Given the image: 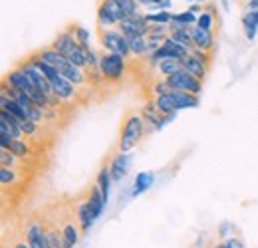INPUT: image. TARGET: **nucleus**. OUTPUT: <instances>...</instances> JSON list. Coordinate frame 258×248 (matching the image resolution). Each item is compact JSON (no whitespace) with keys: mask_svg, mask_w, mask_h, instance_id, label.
<instances>
[{"mask_svg":"<svg viewBox=\"0 0 258 248\" xmlns=\"http://www.w3.org/2000/svg\"><path fill=\"white\" fill-rule=\"evenodd\" d=\"M143 115L139 113H127L125 115V121H123V129H121V137H119V153H129L137 143L139 139L143 137Z\"/></svg>","mask_w":258,"mask_h":248,"instance_id":"obj_1","label":"nucleus"},{"mask_svg":"<svg viewBox=\"0 0 258 248\" xmlns=\"http://www.w3.org/2000/svg\"><path fill=\"white\" fill-rule=\"evenodd\" d=\"M99 72L105 82H119L125 76V58L121 54L103 52L99 56Z\"/></svg>","mask_w":258,"mask_h":248,"instance_id":"obj_2","label":"nucleus"},{"mask_svg":"<svg viewBox=\"0 0 258 248\" xmlns=\"http://www.w3.org/2000/svg\"><path fill=\"white\" fill-rule=\"evenodd\" d=\"M187 54H189L187 48H183L181 44H177L173 38L167 36L165 42L151 54L149 62L153 64V66H159V62H163V60H183Z\"/></svg>","mask_w":258,"mask_h":248,"instance_id":"obj_3","label":"nucleus"},{"mask_svg":"<svg viewBox=\"0 0 258 248\" xmlns=\"http://www.w3.org/2000/svg\"><path fill=\"white\" fill-rule=\"evenodd\" d=\"M99 40L105 52H113V54H121L123 58H127L131 54L127 38L117 30H101L99 32Z\"/></svg>","mask_w":258,"mask_h":248,"instance_id":"obj_4","label":"nucleus"},{"mask_svg":"<svg viewBox=\"0 0 258 248\" xmlns=\"http://www.w3.org/2000/svg\"><path fill=\"white\" fill-rule=\"evenodd\" d=\"M165 80H167V84H169L171 90L189 92V93H195V95H199V93L203 92V82L199 78L191 76L189 72H185V70H179L177 74H173V76H169Z\"/></svg>","mask_w":258,"mask_h":248,"instance_id":"obj_5","label":"nucleus"},{"mask_svg":"<svg viewBox=\"0 0 258 248\" xmlns=\"http://www.w3.org/2000/svg\"><path fill=\"white\" fill-rule=\"evenodd\" d=\"M119 28H121L123 36H149L151 24L147 22V18L143 14H135L131 18H125L119 24Z\"/></svg>","mask_w":258,"mask_h":248,"instance_id":"obj_6","label":"nucleus"},{"mask_svg":"<svg viewBox=\"0 0 258 248\" xmlns=\"http://www.w3.org/2000/svg\"><path fill=\"white\" fill-rule=\"evenodd\" d=\"M24 234H26V242L30 244V248H50L48 246V238H46V228L40 220H36V218L30 220L26 224Z\"/></svg>","mask_w":258,"mask_h":248,"instance_id":"obj_7","label":"nucleus"},{"mask_svg":"<svg viewBox=\"0 0 258 248\" xmlns=\"http://www.w3.org/2000/svg\"><path fill=\"white\" fill-rule=\"evenodd\" d=\"M4 84L10 86V88H14V90H20V92H26V93H30L34 90V84L28 80V76H26L18 66L12 68V70L4 76Z\"/></svg>","mask_w":258,"mask_h":248,"instance_id":"obj_8","label":"nucleus"},{"mask_svg":"<svg viewBox=\"0 0 258 248\" xmlns=\"http://www.w3.org/2000/svg\"><path fill=\"white\" fill-rule=\"evenodd\" d=\"M52 48H54V50H58L62 56L68 58L72 52H76V50H78V48H82V46L78 44V40H76V36L72 34V30H64L54 38Z\"/></svg>","mask_w":258,"mask_h":248,"instance_id":"obj_9","label":"nucleus"},{"mask_svg":"<svg viewBox=\"0 0 258 248\" xmlns=\"http://www.w3.org/2000/svg\"><path fill=\"white\" fill-rule=\"evenodd\" d=\"M52 90H54V95H56L60 101H72V99L78 95L76 86H74L70 80H66L64 76H60L58 80L52 82Z\"/></svg>","mask_w":258,"mask_h":248,"instance_id":"obj_10","label":"nucleus"},{"mask_svg":"<svg viewBox=\"0 0 258 248\" xmlns=\"http://www.w3.org/2000/svg\"><path fill=\"white\" fill-rule=\"evenodd\" d=\"M129 163H131V155L129 153H117L109 163V173L113 181H121L129 171Z\"/></svg>","mask_w":258,"mask_h":248,"instance_id":"obj_11","label":"nucleus"},{"mask_svg":"<svg viewBox=\"0 0 258 248\" xmlns=\"http://www.w3.org/2000/svg\"><path fill=\"white\" fill-rule=\"evenodd\" d=\"M181 62V68L185 70V72H189L191 76H195V78H199L201 82L207 78V74H209V68L205 66L203 62H199L195 56H191V54H187L183 60H179Z\"/></svg>","mask_w":258,"mask_h":248,"instance_id":"obj_12","label":"nucleus"},{"mask_svg":"<svg viewBox=\"0 0 258 248\" xmlns=\"http://www.w3.org/2000/svg\"><path fill=\"white\" fill-rule=\"evenodd\" d=\"M177 105V111L181 109H193V107H199V95L189 92H179V90H171L169 93Z\"/></svg>","mask_w":258,"mask_h":248,"instance_id":"obj_13","label":"nucleus"},{"mask_svg":"<svg viewBox=\"0 0 258 248\" xmlns=\"http://www.w3.org/2000/svg\"><path fill=\"white\" fill-rule=\"evenodd\" d=\"M191 30H193L195 48L205 50V52H211L215 48V36H213V32L205 30V28H199V26H195Z\"/></svg>","mask_w":258,"mask_h":248,"instance_id":"obj_14","label":"nucleus"},{"mask_svg":"<svg viewBox=\"0 0 258 248\" xmlns=\"http://www.w3.org/2000/svg\"><path fill=\"white\" fill-rule=\"evenodd\" d=\"M76 215H78V222H80V228H82V232H88V230H90V226L96 222V218H94V215H92L90 199H84V201H80Z\"/></svg>","mask_w":258,"mask_h":248,"instance_id":"obj_15","label":"nucleus"},{"mask_svg":"<svg viewBox=\"0 0 258 248\" xmlns=\"http://www.w3.org/2000/svg\"><path fill=\"white\" fill-rule=\"evenodd\" d=\"M58 72L64 76L66 80H70L74 86H86V84H88V76H86V72L80 70V68H76V66H72L70 62H66Z\"/></svg>","mask_w":258,"mask_h":248,"instance_id":"obj_16","label":"nucleus"},{"mask_svg":"<svg viewBox=\"0 0 258 248\" xmlns=\"http://www.w3.org/2000/svg\"><path fill=\"white\" fill-rule=\"evenodd\" d=\"M153 181H155V175L151 171H141L137 173L135 181H133V191H131V197H139L143 195L149 187H153Z\"/></svg>","mask_w":258,"mask_h":248,"instance_id":"obj_17","label":"nucleus"},{"mask_svg":"<svg viewBox=\"0 0 258 248\" xmlns=\"http://www.w3.org/2000/svg\"><path fill=\"white\" fill-rule=\"evenodd\" d=\"M28 60H30V62H32L34 66L42 72V74H44V78H46V80H50V82H54V80H58V78L62 76V74L58 72V68H54V66H50V64L44 62V60L38 56V52L30 54V56H28Z\"/></svg>","mask_w":258,"mask_h":248,"instance_id":"obj_18","label":"nucleus"},{"mask_svg":"<svg viewBox=\"0 0 258 248\" xmlns=\"http://www.w3.org/2000/svg\"><path fill=\"white\" fill-rule=\"evenodd\" d=\"M90 207H92V215H94V218H99L101 217V213H103V209H105V199H103V195H101V191H99V187L94 185L92 187V191H90Z\"/></svg>","mask_w":258,"mask_h":248,"instance_id":"obj_19","label":"nucleus"},{"mask_svg":"<svg viewBox=\"0 0 258 248\" xmlns=\"http://www.w3.org/2000/svg\"><path fill=\"white\" fill-rule=\"evenodd\" d=\"M38 56L44 60L46 64H50V66H54V68H62L68 60H66V56H62L58 50H54L52 46L50 48H42V50H38Z\"/></svg>","mask_w":258,"mask_h":248,"instance_id":"obj_20","label":"nucleus"},{"mask_svg":"<svg viewBox=\"0 0 258 248\" xmlns=\"http://www.w3.org/2000/svg\"><path fill=\"white\" fill-rule=\"evenodd\" d=\"M80 232L82 228H78L74 222H66L62 228V238H64V248H74L80 240Z\"/></svg>","mask_w":258,"mask_h":248,"instance_id":"obj_21","label":"nucleus"},{"mask_svg":"<svg viewBox=\"0 0 258 248\" xmlns=\"http://www.w3.org/2000/svg\"><path fill=\"white\" fill-rule=\"evenodd\" d=\"M169 38H173L177 44H181L183 48H187V50H189V54H191V50L195 48L193 30H191V28H183V30L169 32Z\"/></svg>","mask_w":258,"mask_h":248,"instance_id":"obj_22","label":"nucleus"},{"mask_svg":"<svg viewBox=\"0 0 258 248\" xmlns=\"http://www.w3.org/2000/svg\"><path fill=\"white\" fill-rule=\"evenodd\" d=\"M155 107H157V111L161 113V115H171V113H177V105H175V101H173V97L167 93V95H157L155 97Z\"/></svg>","mask_w":258,"mask_h":248,"instance_id":"obj_23","label":"nucleus"},{"mask_svg":"<svg viewBox=\"0 0 258 248\" xmlns=\"http://www.w3.org/2000/svg\"><path fill=\"white\" fill-rule=\"evenodd\" d=\"M111 173H109V167H101L99 169V173H97V181L96 185L99 187V191H101V195H103V199H105V203H107V199H109V185H111Z\"/></svg>","mask_w":258,"mask_h":248,"instance_id":"obj_24","label":"nucleus"},{"mask_svg":"<svg viewBox=\"0 0 258 248\" xmlns=\"http://www.w3.org/2000/svg\"><path fill=\"white\" fill-rule=\"evenodd\" d=\"M96 20H97V26L101 28V30H105V28H109V26H113V24H117L115 20H113V16L109 14V10L103 6V2L99 0V4H97V10H96Z\"/></svg>","mask_w":258,"mask_h":248,"instance_id":"obj_25","label":"nucleus"},{"mask_svg":"<svg viewBox=\"0 0 258 248\" xmlns=\"http://www.w3.org/2000/svg\"><path fill=\"white\" fill-rule=\"evenodd\" d=\"M131 48V54L141 56L147 52V36H125Z\"/></svg>","mask_w":258,"mask_h":248,"instance_id":"obj_26","label":"nucleus"},{"mask_svg":"<svg viewBox=\"0 0 258 248\" xmlns=\"http://www.w3.org/2000/svg\"><path fill=\"white\" fill-rule=\"evenodd\" d=\"M46 228V238H48V246L50 248H64V238H62V230L56 226H44Z\"/></svg>","mask_w":258,"mask_h":248,"instance_id":"obj_27","label":"nucleus"},{"mask_svg":"<svg viewBox=\"0 0 258 248\" xmlns=\"http://www.w3.org/2000/svg\"><path fill=\"white\" fill-rule=\"evenodd\" d=\"M145 18H147L149 24H163V26H169L171 20H173V12H169V10H159V12L145 14Z\"/></svg>","mask_w":258,"mask_h":248,"instance_id":"obj_28","label":"nucleus"},{"mask_svg":"<svg viewBox=\"0 0 258 248\" xmlns=\"http://www.w3.org/2000/svg\"><path fill=\"white\" fill-rule=\"evenodd\" d=\"M8 151H10V153H14L18 159H26L28 155H32L30 145H28L24 139H14V141H12V145L8 147Z\"/></svg>","mask_w":258,"mask_h":248,"instance_id":"obj_29","label":"nucleus"},{"mask_svg":"<svg viewBox=\"0 0 258 248\" xmlns=\"http://www.w3.org/2000/svg\"><path fill=\"white\" fill-rule=\"evenodd\" d=\"M70 30H72V34L76 36L78 44H80L84 50H90V30H88V28H84V26L76 24V26H72Z\"/></svg>","mask_w":258,"mask_h":248,"instance_id":"obj_30","label":"nucleus"},{"mask_svg":"<svg viewBox=\"0 0 258 248\" xmlns=\"http://www.w3.org/2000/svg\"><path fill=\"white\" fill-rule=\"evenodd\" d=\"M103 2V6L109 10V14L113 16V20L117 22V24H121L123 20H125V14L121 12V6H119V0H101Z\"/></svg>","mask_w":258,"mask_h":248,"instance_id":"obj_31","label":"nucleus"},{"mask_svg":"<svg viewBox=\"0 0 258 248\" xmlns=\"http://www.w3.org/2000/svg\"><path fill=\"white\" fill-rule=\"evenodd\" d=\"M157 70L161 72L165 78H169V76L177 74V72L183 70V68H181V62H179V60H163V62H159Z\"/></svg>","mask_w":258,"mask_h":248,"instance_id":"obj_32","label":"nucleus"},{"mask_svg":"<svg viewBox=\"0 0 258 248\" xmlns=\"http://www.w3.org/2000/svg\"><path fill=\"white\" fill-rule=\"evenodd\" d=\"M18 171L16 169H10V167H0V181L2 185H14L18 183Z\"/></svg>","mask_w":258,"mask_h":248,"instance_id":"obj_33","label":"nucleus"},{"mask_svg":"<svg viewBox=\"0 0 258 248\" xmlns=\"http://www.w3.org/2000/svg\"><path fill=\"white\" fill-rule=\"evenodd\" d=\"M197 26H199V28H205V30H209V32H213V28H215V16H213V12H211V10L201 12V16L197 18Z\"/></svg>","mask_w":258,"mask_h":248,"instance_id":"obj_34","label":"nucleus"},{"mask_svg":"<svg viewBox=\"0 0 258 248\" xmlns=\"http://www.w3.org/2000/svg\"><path fill=\"white\" fill-rule=\"evenodd\" d=\"M0 163H2V167L14 169V167L18 165V157L14 155V153H10L8 149H2V151H0Z\"/></svg>","mask_w":258,"mask_h":248,"instance_id":"obj_35","label":"nucleus"},{"mask_svg":"<svg viewBox=\"0 0 258 248\" xmlns=\"http://www.w3.org/2000/svg\"><path fill=\"white\" fill-rule=\"evenodd\" d=\"M119 6H121V12L125 14V18H131V16L139 14V12H137V2H135V0H119Z\"/></svg>","mask_w":258,"mask_h":248,"instance_id":"obj_36","label":"nucleus"},{"mask_svg":"<svg viewBox=\"0 0 258 248\" xmlns=\"http://www.w3.org/2000/svg\"><path fill=\"white\" fill-rule=\"evenodd\" d=\"M191 56H195L199 62H203L207 68H209V64H211V52H205V50L193 48V50H191Z\"/></svg>","mask_w":258,"mask_h":248,"instance_id":"obj_37","label":"nucleus"},{"mask_svg":"<svg viewBox=\"0 0 258 248\" xmlns=\"http://www.w3.org/2000/svg\"><path fill=\"white\" fill-rule=\"evenodd\" d=\"M242 24L244 26H258V10H248L242 16Z\"/></svg>","mask_w":258,"mask_h":248,"instance_id":"obj_38","label":"nucleus"},{"mask_svg":"<svg viewBox=\"0 0 258 248\" xmlns=\"http://www.w3.org/2000/svg\"><path fill=\"white\" fill-rule=\"evenodd\" d=\"M151 90H153V93H157V95H167V93H171V88H169L167 80H161V82H155V84L151 86Z\"/></svg>","mask_w":258,"mask_h":248,"instance_id":"obj_39","label":"nucleus"},{"mask_svg":"<svg viewBox=\"0 0 258 248\" xmlns=\"http://www.w3.org/2000/svg\"><path fill=\"white\" fill-rule=\"evenodd\" d=\"M22 131H24V135L32 137L34 133L38 131V123H34V121H30V119H26V121H22Z\"/></svg>","mask_w":258,"mask_h":248,"instance_id":"obj_40","label":"nucleus"},{"mask_svg":"<svg viewBox=\"0 0 258 248\" xmlns=\"http://www.w3.org/2000/svg\"><path fill=\"white\" fill-rule=\"evenodd\" d=\"M225 246L226 248H244V244H242L240 238H236V236H228V238L225 240Z\"/></svg>","mask_w":258,"mask_h":248,"instance_id":"obj_41","label":"nucleus"},{"mask_svg":"<svg viewBox=\"0 0 258 248\" xmlns=\"http://www.w3.org/2000/svg\"><path fill=\"white\" fill-rule=\"evenodd\" d=\"M137 4H143V6H153V8H159L165 0H135Z\"/></svg>","mask_w":258,"mask_h":248,"instance_id":"obj_42","label":"nucleus"},{"mask_svg":"<svg viewBox=\"0 0 258 248\" xmlns=\"http://www.w3.org/2000/svg\"><path fill=\"white\" fill-rule=\"evenodd\" d=\"M189 10H191L193 14H197V12H205V10H203V4H197V2H195V4L191 6V8H189Z\"/></svg>","mask_w":258,"mask_h":248,"instance_id":"obj_43","label":"nucleus"},{"mask_svg":"<svg viewBox=\"0 0 258 248\" xmlns=\"http://www.w3.org/2000/svg\"><path fill=\"white\" fill-rule=\"evenodd\" d=\"M14 248H30V244H28L26 240H16V242H14Z\"/></svg>","mask_w":258,"mask_h":248,"instance_id":"obj_44","label":"nucleus"},{"mask_svg":"<svg viewBox=\"0 0 258 248\" xmlns=\"http://www.w3.org/2000/svg\"><path fill=\"white\" fill-rule=\"evenodd\" d=\"M248 10H258V0H250L248 2Z\"/></svg>","mask_w":258,"mask_h":248,"instance_id":"obj_45","label":"nucleus"},{"mask_svg":"<svg viewBox=\"0 0 258 248\" xmlns=\"http://www.w3.org/2000/svg\"><path fill=\"white\" fill-rule=\"evenodd\" d=\"M213 248H226V246H225V242H217V244H215Z\"/></svg>","mask_w":258,"mask_h":248,"instance_id":"obj_46","label":"nucleus"},{"mask_svg":"<svg viewBox=\"0 0 258 248\" xmlns=\"http://www.w3.org/2000/svg\"><path fill=\"white\" fill-rule=\"evenodd\" d=\"M191 2H197V4H205V2H209V0H191Z\"/></svg>","mask_w":258,"mask_h":248,"instance_id":"obj_47","label":"nucleus"}]
</instances>
